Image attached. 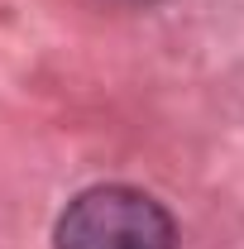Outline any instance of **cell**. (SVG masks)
<instances>
[{
  "label": "cell",
  "instance_id": "6da1fadb",
  "mask_svg": "<svg viewBox=\"0 0 244 249\" xmlns=\"http://www.w3.org/2000/svg\"><path fill=\"white\" fill-rule=\"evenodd\" d=\"M58 249H177V225L134 187H91L58 220Z\"/></svg>",
  "mask_w": 244,
  "mask_h": 249
}]
</instances>
